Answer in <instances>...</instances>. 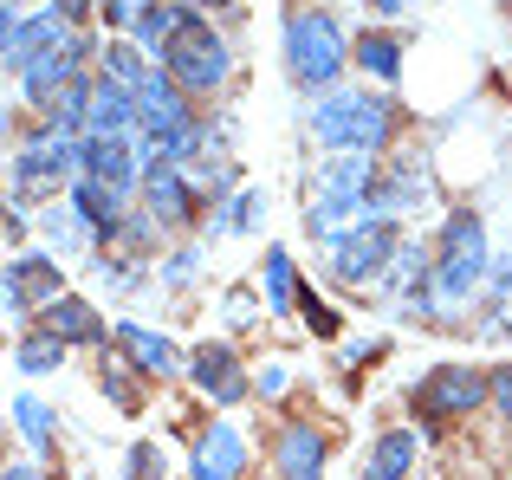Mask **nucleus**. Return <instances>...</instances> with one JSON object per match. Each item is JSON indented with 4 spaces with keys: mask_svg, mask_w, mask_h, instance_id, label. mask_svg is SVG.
I'll return each instance as SVG.
<instances>
[{
    "mask_svg": "<svg viewBox=\"0 0 512 480\" xmlns=\"http://www.w3.org/2000/svg\"><path fill=\"white\" fill-rule=\"evenodd\" d=\"M350 65L389 91V85L402 78V39H396V33H363L357 46H350Z\"/></svg>",
    "mask_w": 512,
    "mask_h": 480,
    "instance_id": "obj_21",
    "label": "nucleus"
},
{
    "mask_svg": "<svg viewBox=\"0 0 512 480\" xmlns=\"http://www.w3.org/2000/svg\"><path fill=\"white\" fill-rule=\"evenodd\" d=\"M59 292H65V273L52 253H13L7 273H0V325L20 312H46Z\"/></svg>",
    "mask_w": 512,
    "mask_h": 480,
    "instance_id": "obj_7",
    "label": "nucleus"
},
{
    "mask_svg": "<svg viewBox=\"0 0 512 480\" xmlns=\"http://www.w3.org/2000/svg\"><path fill=\"white\" fill-rule=\"evenodd\" d=\"M422 195H428V169L415 163V156H402L396 169H376V195H370V208H376L383 221H396L402 208H415Z\"/></svg>",
    "mask_w": 512,
    "mask_h": 480,
    "instance_id": "obj_18",
    "label": "nucleus"
},
{
    "mask_svg": "<svg viewBox=\"0 0 512 480\" xmlns=\"http://www.w3.org/2000/svg\"><path fill=\"white\" fill-rule=\"evenodd\" d=\"M415 461H422V435H415V429H383V435L370 442L363 480H409Z\"/></svg>",
    "mask_w": 512,
    "mask_h": 480,
    "instance_id": "obj_19",
    "label": "nucleus"
},
{
    "mask_svg": "<svg viewBox=\"0 0 512 480\" xmlns=\"http://www.w3.org/2000/svg\"><path fill=\"white\" fill-rule=\"evenodd\" d=\"M487 299H512V253H500L487 266Z\"/></svg>",
    "mask_w": 512,
    "mask_h": 480,
    "instance_id": "obj_34",
    "label": "nucleus"
},
{
    "mask_svg": "<svg viewBox=\"0 0 512 480\" xmlns=\"http://www.w3.org/2000/svg\"><path fill=\"white\" fill-rule=\"evenodd\" d=\"M240 468H247V442H240L234 422H214L208 435L195 442V480H240Z\"/></svg>",
    "mask_w": 512,
    "mask_h": 480,
    "instance_id": "obj_17",
    "label": "nucleus"
},
{
    "mask_svg": "<svg viewBox=\"0 0 512 480\" xmlns=\"http://www.w3.org/2000/svg\"><path fill=\"white\" fill-rule=\"evenodd\" d=\"M111 344H117V357H124L137 377H175V370H182V351H175L163 331L137 325V318H124V325L111 331Z\"/></svg>",
    "mask_w": 512,
    "mask_h": 480,
    "instance_id": "obj_12",
    "label": "nucleus"
},
{
    "mask_svg": "<svg viewBox=\"0 0 512 480\" xmlns=\"http://www.w3.org/2000/svg\"><path fill=\"white\" fill-rule=\"evenodd\" d=\"M396 98L383 91H325L312 104V130L325 143V156H383L389 137H396Z\"/></svg>",
    "mask_w": 512,
    "mask_h": 480,
    "instance_id": "obj_1",
    "label": "nucleus"
},
{
    "mask_svg": "<svg viewBox=\"0 0 512 480\" xmlns=\"http://www.w3.org/2000/svg\"><path fill=\"white\" fill-rule=\"evenodd\" d=\"M415 409H422L428 422H454V416H474V409H487V370L480 364H435L422 370V383H415Z\"/></svg>",
    "mask_w": 512,
    "mask_h": 480,
    "instance_id": "obj_6",
    "label": "nucleus"
},
{
    "mask_svg": "<svg viewBox=\"0 0 512 480\" xmlns=\"http://www.w3.org/2000/svg\"><path fill=\"white\" fill-rule=\"evenodd\" d=\"M0 221H7V208H0Z\"/></svg>",
    "mask_w": 512,
    "mask_h": 480,
    "instance_id": "obj_42",
    "label": "nucleus"
},
{
    "mask_svg": "<svg viewBox=\"0 0 512 480\" xmlns=\"http://www.w3.org/2000/svg\"><path fill=\"white\" fill-rule=\"evenodd\" d=\"M273 474L279 480H325V435H318V422H286L273 435Z\"/></svg>",
    "mask_w": 512,
    "mask_h": 480,
    "instance_id": "obj_13",
    "label": "nucleus"
},
{
    "mask_svg": "<svg viewBox=\"0 0 512 480\" xmlns=\"http://www.w3.org/2000/svg\"><path fill=\"white\" fill-rule=\"evenodd\" d=\"M195 266H201V260H195V247H182V253H175V260L163 266V279H169V286H188V279H195Z\"/></svg>",
    "mask_w": 512,
    "mask_h": 480,
    "instance_id": "obj_35",
    "label": "nucleus"
},
{
    "mask_svg": "<svg viewBox=\"0 0 512 480\" xmlns=\"http://www.w3.org/2000/svg\"><path fill=\"white\" fill-rule=\"evenodd\" d=\"M150 72H156V65L143 59L130 39H117V46H104V52H98V78H111V85H124V91H137Z\"/></svg>",
    "mask_w": 512,
    "mask_h": 480,
    "instance_id": "obj_24",
    "label": "nucleus"
},
{
    "mask_svg": "<svg viewBox=\"0 0 512 480\" xmlns=\"http://www.w3.org/2000/svg\"><path fill=\"white\" fill-rule=\"evenodd\" d=\"M383 156H325L312 176V202H370Z\"/></svg>",
    "mask_w": 512,
    "mask_h": 480,
    "instance_id": "obj_11",
    "label": "nucleus"
},
{
    "mask_svg": "<svg viewBox=\"0 0 512 480\" xmlns=\"http://www.w3.org/2000/svg\"><path fill=\"white\" fill-rule=\"evenodd\" d=\"M78 176L111 189L117 202H130L137 182H143V156H137L130 137H78Z\"/></svg>",
    "mask_w": 512,
    "mask_h": 480,
    "instance_id": "obj_8",
    "label": "nucleus"
},
{
    "mask_svg": "<svg viewBox=\"0 0 512 480\" xmlns=\"http://www.w3.org/2000/svg\"><path fill=\"white\" fill-rule=\"evenodd\" d=\"M370 7H376V13H383V20H396V13H409V7H415V0H370Z\"/></svg>",
    "mask_w": 512,
    "mask_h": 480,
    "instance_id": "obj_39",
    "label": "nucleus"
},
{
    "mask_svg": "<svg viewBox=\"0 0 512 480\" xmlns=\"http://www.w3.org/2000/svg\"><path fill=\"white\" fill-rule=\"evenodd\" d=\"M487 403H493V409H500V416L512 422V364L487 370Z\"/></svg>",
    "mask_w": 512,
    "mask_h": 480,
    "instance_id": "obj_31",
    "label": "nucleus"
},
{
    "mask_svg": "<svg viewBox=\"0 0 512 480\" xmlns=\"http://www.w3.org/2000/svg\"><path fill=\"white\" fill-rule=\"evenodd\" d=\"M286 383H292V377H286V364H266L260 377H253V390H260V396H286Z\"/></svg>",
    "mask_w": 512,
    "mask_h": 480,
    "instance_id": "obj_36",
    "label": "nucleus"
},
{
    "mask_svg": "<svg viewBox=\"0 0 512 480\" xmlns=\"http://www.w3.org/2000/svg\"><path fill=\"white\" fill-rule=\"evenodd\" d=\"M137 130V91L111 85V78H91L85 98V137H130Z\"/></svg>",
    "mask_w": 512,
    "mask_h": 480,
    "instance_id": "obj_15",
    "label": "nucleus"
},
{
    "mask_svg": "<svg viewBox=\"0 0 512 480\" xmlns=\"http://www.w3.org/2000/svg\"><path fill=\"white\" fill-rule=\"evenodd\" d=\"M13 364H20L26 377H46V370H59V364H65V344L52 338V331H39V325H33L20 344H13Z\"/></svg>",
    "mask_w": 512,
    "mask_h": 480,
    "instance_id": "obj_25",
    "label": "nucleus"
},
{
    "mask_svg": "<svg viewBox=\"0 0 512 480\" xmlns=\"http://www.w3.org/2000/svg\"><path fill=\"white\" fill-rule=\"evenodd\" d=\"M344 65H350V39H344L338 13L331 7H292L286 13V72H292V85L325 98V91H338Z\"/></svg>",
    "mask_w": 512,
    "mask_h": 480,
    "instance_id": "obj_2",
    "label": "nucleus"
},
{
    "mask_svg": "<svg viewBox=\"0 0 512 480\" xmlns=\"http://www.w3.org/2000/svg\"><path fill=\"white\" fill-rule=\"evenodd\" d=\"M299 312H305V331H312V338H338V312L318 305V292H299Z\"/></svg>",
    "mask_w": 512,
    "mask_h": 480,
    "instance_id": "obj_30",
    "label": "nucleus"
},
{
    "mask_svg": "<svg viewBox=\"0 0 512 480\" xmlns=\"http://www.w3.org/2000/svg\"><path fill=\"white\" fill-rule=\"evenodd\" d=\"M253 318H260L253 292H247V286H234V292H227V325H253Z\"/></svg>",
    "mask_w": 512,
    "mask_h": 480,
    "instance_id": "obj_32",
    "label": "nucleus"
},
{
    "mask_svg": "<svg viewBox=\"0 0 512 480\" xmlns=\"http://www.w3.org/2000/svg\"><path fill=\"white\" fill-rule=\"evenodd\" d=\"M435 253L441 260H493L487 253V221H480L474 208H454V215L441 221V234H435Z\"/></svg>",
    "mask_w": 512,
    "mask_h": 480,
    "instance_id": "obj_20",
    "label": "nucleus"
},
{
    "mask_svg": "<svg viewBox=\"0 0 512 480\" xmlns=\"http://www.w3.org/2000/svg\"><path fill=\"white\" fill-rule=\"evenodd\" d=\"M396 247H402V228L376 215V221H363L357 234L331 240V247H325V266H331V279H344V286H376V279H383V266L396 260Z\"/></svg>",
    "mask_w": 512,
    "mask_h": 480,
    "instance_id": "obj_5",
    "label": "nucleus"
},
{
    "mask_svg": "<svg viewBox=\"0 0 512 480\" xmlns=\"http://www.w3.org/2000/svg\"><path fill=\"white\" fill-rule=\"evenodd\" d=\"M7 124H13V111H7V98H0V137H7Z\"/></svg>",
    "mask_w": 512,
    "mask_h": 480,
    "instance_id": "obj_40",
    "label": "nucleus"
},
{
    "mask_svg": "<svg viewBox=\"0 0 512 480\" xmlns=\"http://www.w3.org/2000/svg\"><path fill=\"white\" fill-rule=\"evenodd\" d=\"M299 305V273H292V253L266 247V312H292Z\"/></svg>",
    "mask_w": 512,
    "mask_h": 480,
    "instance_id": "obj_26",
    "label": "nucleus"
},
{
    "mask_svg": "<svg viewBox=\"0 0 512 480\" xmlns=\"http://www.w3.org/2000/svg\"><path fill=\"white\" fill-rule=\"evenodd\" d=\"M13 26H20V13H13V7H0V59H7V39H13Z\"/></svg>",
    "mask_w": 512,
    "mask_h": 480,
    "instance_id": "obj_38",
    "label": "nucleus"
},
{
    "mask_svg": "<svg viewBox=\"0 0 512 480\" xmlns=\"http://www.w3.org/2000/svg\"><path fill=\"white\" fill-rule=\"evenodd\" d=\"M156 72H163L182 98H214V91L227 85V72H234V52L214 33V20L182 13V26H175L163 39V52H156Z\"/></svg>",
    "mask_w": 512,
    "mask_h": 480,
    "instance_id": "obj_3",
    "label": "nucleus"
},
{
    "mask_svg": "<svg viewBox=\"0 0 512 480\" xmlns=\"http://www.w3.org/2000/svg\"><path fill=\"white\" fill-rule=\"evenodd\" d=\"M0 480H52V468H46V461H13Z\"/></svg>",
    "mask_w": 512,
    "mask_h": 480,
    "instance_id": "obj_37",
    "label": "nucleus"
},
{
    "mask_svg": "<svg viewBox=\"0 0 512 480\" xmlns=\"http://www.w3.org/2000/svg\"><path fill=\"white\" fill-rule=\"evenodd\" d=\"M39 234L52 240V260H59V253H78V247H98V240L85 234V221H78V215H72V208H65V202L39 208Z\"/></svg>",
    "mask_w": 512,
    "mask_h": 480,
    "instance_id": "obj_23",
    "label": "nucleus"
},
{
    "mask_svg": "<svg viewBox=\"0 0 512 480\" xmlns=\"http://www.w3.org/2000/svg\"><path fill=\"white\" fill-rule=\"evenodd\" d=\"M182 370L195 377V390H201V396H214L221 409H234L240 396L253 390L247 370H240V357H234V344H214V338H208V344H195V351L182 357Z\"/></svg>",
    "mask_w": 512,
    "mask_h": 480,
    "instance_id": "obj_10",
    "label": "nucleus"
},
{
    "mask_svg": "<svg viewBox=\"0 0 512 480\" xmlns=\"http://www.w3.org/2000/svg\"><path fill=\"white\" fill-rule=\"evenodd\" d=\"M137 195H143V215H150L156 228H188V221L201 215V202H195V182H188L175 163H143V182H137Z\"/></svg>",
    "mask_w": 512,
    "mask_h": 480,
    "instance_id": "obj_9",
    "label": "nucleus"
},
{
    "mask_svg": "<svg viewBox=\"0 0 512 480\" xmlns=\"http://www.w3.org/2000/svg\"><path fill=\"white\" fill-rule=\"evenodd\" d=\"M260 202H266L260 189H240V195H227V208H214V234H247L253 221H260Z\"/></svg>",
    "mask_w": 512,
    "mask_h": 480,
    "instance_id": "obj_28",
    "label": "nucleus"
},
{
    "mask_svg": "<svg viewBox=\"0 0 512 480\" xmlns=\"http://www.w3.org/2000/svg\"><path fill=\"white\" fill-rule=\"evenodd\" d=\"M0 7H13V13H20V7H26V0H0Z\"/></svg>",
    "mask_w": 512,
    "mask_h": 480,
    "instance_id": "obj_41",
    "label": "nucleus"
},
{
    "mask_svg": "<svg viewBox=\"0 0 512 480\" xmlns=\"http://www.w3.org/2000/svg\"><path fill=\"white\" fill-rule=\"evenodd\" d=\"M98 383H104V396L117 403V416H143V383L130 377V364H124V357H104Z\"/></svg>",
    "mask_w": 512,
    "mask_h": 480,
    "instance_id": "obj_27",
    "label": "nucleus"
},
{
    "mask_svg": "<svg viewBox=\"0 0 512 480\" xmlns=\"http://www.w3.org/2000/svg\"><path fill=\"white\" fill-rule=\"evenodd\" d=\"M124 480H163V448L156 442H137L124 461Z\"/></svg>",
    "mask_w": 512,
    "mask_h": 480,
    "instance_id": "obj_29",
    "label": "nucleus"
},
{
    "mask_svg": "<svg viewBox=\"0 0 512 480\" xmlns=\"http://www.w3.org/2000/svg\"><path fill=\"white\" fill-rule=\"evenodd\" d=\"M72 176H78V137L72 130H52V124L39 130V137H26L20 150H13V169H7L13 202H26V208L65 202Z\"/></svg>",
    "mask_w": 512,
    "mask_h": 480,
    "instance_id": "obj_4",
    "label": "nucleus"
},
{
    "mask_svg": "<svg viewBox=\"0 0 512 480\" xmlns=\"http://www.w3.org/2000/svg\"><path fill=\"white\" fill-rule=\"evenodd\" d=\"M65 39H72V26H65V20H59V13H52V7H39V13H26V20L13 26V39H7V59H0V65H7V72L20 78L26 65L39 59V52L65 46Z\"/></svg>",
    "mask_w": 512,
    "mask_h": 480,
    "instance_id": "obj_16",
    "label": "nucleus"
},
{
    "mask_svg": "<svg viewBox=\"0 0 512 480\" xmlns=\"http://www.w3.org/2000/svg\"><path fill=\"white\" fill-rule=\"evenodd\" d=\"M39 331H52V338L72 351V344H104L111 331H104V312L91 299H78V292H59V299L39 312Z\"/></svg>",
    "mask_w": 512,
    "mask_h": 480,
    "instance_id": "obj_14",
    "label": "nucleus"
},
{
    "mask_svg": "<svg viewBox=\"0 0 512 480\" xmlns=\"http://www.w3.org/2000/svg\"><path fill=\"white\" fill-rule=\"evenodd\" d=\"M46 7H52V13H59V20H65V26H72V33H78V26H85V20H91V13H98V0H46Z\"/></svg>",
    "mask_w": 512,
    "mask_h": 480,
    "instance_id": "obj_33",
    "label": "nucleus"
},
{
    "mask_svg": "<svg viewBox=\"0 0 512 480\" xmlns=\"http://www.w3.org/2000/svg\"><path fill=\"white\" fill-rule=\"evenodd\" d=\"M13 429H20V442L33 448V461H52V448H59V422H52V409L39 403V396H13Z\"/></svg>",
    "mask_w": 512,
    "mask_h": 480,
    "instance_id": "obj_22",
    "label": "nucleus"
}]
</instances>
